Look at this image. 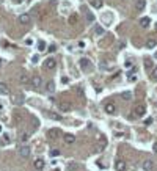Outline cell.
<instances>
[{"label": "cell", "instance_id": "obj_12", "mask_svg": "<svg viewBox=\"0 0 157 171\" xmlns=\"http://www.w3.org/2000/svg\"><path fill=\"white\" fill-rule=\"evenodd\" d=\"M0 94H3V96L10 94V88H8V85L3 83V82H0Z\"/></svg>", "mask_w": 157, "mask_h": 171}, {"label": "cell", "instance_id": "obj_38", "mask_svg": "<svg viewBox=\"0 0 157 171\" xmlns=\"http://www.w3.org/2000/svg\"><path fill=\"white\" fill-rule=\"evenodd\" d=\"M27 138H28V135H27V134H24V135H22V137H21V140H22V141H25Z\"/></svg>", "mask_w": 157, "mask_h": 171}, {"label": "cell", "instance_id": "obj_41", "mask_svg": "<svg viewBox=\"0 0 157 171\" xmlns=\"http://www.w3.org/2000/svg\"><path fill=\"white\" fill-rule=\"evenodd\" d=\"M154 57H156V58H157V52H156V55H154Z\"/></svg>", "mask_w": 157, "mask_h": 171}, {"label": "cell", "instance_id": "obj_24", "mask_svg": "<svg viewBox=\"0 0 157 171\" xmlns=\"http://www.w3.org/2000/svg\"><path fill=\"white\" fill-rule=\"evenodd\" d=\"M94 35H98V36H101V35H104V28H102L101 25H98V27H94Z\"/></svg>", "mask_w": 157, "mask_h": 171}, {"label": "cell", "instance_id": "obj_9", "mask_svg": "<svg viewBox=\"0 0 157 171\" xmlns=\"http://www.w3.org/2000/svg\"><path fill=\"white\" fill-rule=\"evenodd\" d=\"M30 75L28 74H25V72H22L21 75H19V83H22V85H27V83H30Z\"/></svg>", "mask_w": 157, "mask_h": 171}, {"label": "cell", "instance_id": "obj_29", "mask_svg": "<svg viewBox=\"0 0 157 171\" xmlns=\"http://www.w3.org/2000/svg\"><path fill=\"white\" fill-rule=\"evenodd\" d=\"M145 68H152V60L151 58H146V60H145Z\"/></svg>", "mask_w": 157, "mask_h": 171}, {"label": "cell", "instance_id": "obj_33", "mask_svg": "<svg viewBox=\"0 0 157 171\" xmlns=\"http://www.w3.org/2000/svg\"><path fill=\"white\" fill-rule=\"evenodd\" d=\"M151 75H152V79H154V80H157V68H152V74H151Z\"/></svg>", "mask_w": 157, "mask_h": 171}, {"label": "cell", "instance_id": "obj_7", "mask_svg": "<svg viewBox=\"0 0 157 171\" xmlns=\"http://www.w3.org/2000/svg\"><path fill=\"white\" fill-rule=\"evenodd\" d=\"M141 166H143L145 171H152V168H154V162H152L151 159H146V160L143 162V165H141Z\"/></svg>", "mask_w": 157, "mask_h": 171}, {"label": "cell", "instance_id": "obj_32", "mask_svg": "<svg viewBox=\"0 0 157 171\" xmlns=\"http://www.w3.org/2000/svg\"><path fill=\"white\" fill-rule=\"evenodd\" d=\"M75 22H77V16H75V14H72V16L69 17V24H75Z\"/></svg>", "mask_w": 157, "mask_h": 171}, {"label": "cell", "instance_id": "obj_10", "mask_svg": "<svg viewBox=\"0 0 157 171\" xmlns=\"http://www.w3.org/2000/svg\"><path fill=\"white\" fill-rule=\"evenodd\" d=\"M133 113H135L137 116H143L145 113H146V107H145V105H141V104H140V105H137V107H135Z\"/></svg>", "mask_w": 157, "mask_h": 171}, {"label": "cell", "instance_id": "obj_11", "mask_svg": "<svg viewBox=\"0 0 157 171\" xmlns=\"http://www.w3.org/2000/svg\"><path fill=\"white\" fill-rule=\"evenodd\" d=\"M44 165H46V162H44L41 157H39V159H36V160L33 162V166H35L36 170H43V168H44Z\"/></svg>", "mask_w": 157, "mask_h": 171}, {"label": "cell", "instance_id": "obj_14", "mask_svg": "<svg viewBox=\"0 0 157 171\" xmlns=\"http://www.w3.org/2000/svg\"><path fill=\"white\" fill-rule=\"evenodd\" d=\"M74 141H75V137L72 134H64V143L66 145H72Z\"/></svg>", "mask_w": 157, "mask_h": 171}, {"label": "cell", "instance_id": "obj_19", "mask_svg": "<svg viewBox=\"0 0 157 171\" xmlns=\"http://www.w3.org/2000/svg\"><path fill=\"white\" fill-rule=\"evenodd\" d=\"M47 116L50 119H53V121H60V119H61V116L58 113H53V111H47Z\"/></svg>", "mask_w": 157, "mask_h": 171}, {"label": "cell", "instance_id": "obj_1", "mask_svg": "<svg viewBox=\"0 0 157 171\" xmlns=\"http://www.w3.org/2000/svg\"><path fill=\"white\" fill-rule=\"evenodd\" d=\"M30 152H32V149H30L27 145H24V146L19 147V155H21V157H24V159L30 157Z\"/></svg>", "mask_w": 157, "mask_h": 171}, {"label": "cell", "instance_id": "obj_22", "mask_svg": "<svg viewBox=\"0 0 157 171\" xmlns=\"http://www.w3.org/2000/svg\"><path fill=\"white\" fill-rule=\"evenodd\" d=\"M58 108H60L61 111H68V110H69V108H71V105H69V104H68V102H61Z\"/></svg>", "mask_w": 157, "mask_h": 171}, {"label": "cell", "instance_id": "obj_15", "mask_svg": "<svg viewBox=\"0 0 157 171\" xmlns=\"http://www.w3.org/2000/svg\"><path fill=\"white\" fill-rule=\"evenodd\" d=\"M140 25L143 27V28H148V27L151 25V19H149L148 16H146V17H141V19H140Z\"/></svg>", "mask_w": 157, "mask_h": 171}, {"label": "cell", "instance_id": "obj_31", "mask_svg": "<svg viewBox=\"0 0 157 171\" xmlns=\"http://www.w3.org/2000/svg\"><path fill=\"white\" fill-rule=\"evenodd\" d=\"M104 22L105 24H110V22H112V16H110V14H104Z\"/></svg>", "mask_w": 157, "mask_h": 171}, {"label": "cell", "instance_id": "obj_36", "mask_svg": "<svg viewBox=\"0 0 157 171\" xmlns=\"http://www.w3.org/2000/svg\"><path fill=\"white\" fill-rule=\"evenodd\" d=\"M68 82H69V79H68V77H61V83H64V85H66Z\"/></svg>", "mask_w": 157, "mask_h": 171}, {"label": "cell", "instance_id": "obj_6", "mask_svg": "<svg viewBox=\"0 0 157 171\" xmlns=\"http://www.w3.org/2000/svg\"><path fill=\"white\" fill-rule=\"evenodd\" d=\"M126 168H127V163H126L124 160H116V163H115V170L116 171H126Z\"/></svg>", "mask_w": 157, "mask_h": 171}, {"label": "cell", "instance_id": "obj_25", "mask_svg": "<svg viewBox=\"0 0 157 171\" xmlns=\"http://www.w3.org/2000/svg\"><path fill=\"white\" fill-rule=\"evenodd\" d=\"M127 80L129 82H137V72L133 71V72H129L127 74Z\"/></svg>", "mask_w": 157, "mask_h": 171}, {"label": "cell", "instance_id": "obj_23", "mask_svg": "<svg viewBox=\"0 0 157 171\" xmlns=\"http://www.w3.org/2000/svg\"><path fill=\"white\" fill-rule=\"evenodd\" d=\"M0 143H2V145L3 146H6V145H8V143H10V137H8V135H2V138H0Z\"/></svg>", "mask_w": 157, "mask_h": 171}, {"label": "cell", "instance_id": "obj_13", "mask_svg": "<svg viewBox=\"0 0 157 171\" xmlns=\"http://www.w3.org/2000/svg\"><path fill=\"white\" fill-rule=\"evenodd\" d=\"M19 22H21L22 25H27L30 22V14H21V16H19Z\"/></svg>", "mask_w": 157, "mask_h": 171}, {"label": "cell", "instance_id": "obj_30", "mask_svg": "<svg viewBox=\"0 0 157 171\" xmlns=\"http://www.w3.org/2000/svg\"><path fill=\"white\" fill-rule=\"evenodd\" d=\"M60 155V149H52L50 151V157H58Z\"/></svg>", "mask_w": 157, "mask_h": 171}, {"label": "cell", "instance_id": "obj_27", "mask_svg": "<svg viewBox=\"0 0 157 171\" xmlns=\"http://www.w3.org/2000/svg\"><path fill=\"white\" fill-rule=\"evenodd\" d=\"M91 6H94V8H101L102 0H91Z\"/></svg>", "mask_w": 157, "mask_h": 171}, {"label": "cell", "instance_id": "obj_40", "mask_svg": "<svg viewBox=\"0 0 157 171\" xmlns=\"http://www.w3.org/2000/svg\"><path fill=\"white\" fill-rule=\"evenodd\" d=\"M14 2H22V0H14Z\"/></svg>", "mask_w": 157, "mask_h": 171}, {"label": "cell", "instance_id": "obj_5", "mask_svg": "<svg viewBox=\"0 0 157 171\" xmlns=\"http://www.w3.org/2000/svg\"><path fill=\"white\" fill-rule=\"evenodd\" d=\"M133 5H135L137 11H143L146 6V0H133Z\"/></svg>", "mask_w": 157, "mask_h": 171}, {"label": "cell", "instance_id": "obj_42", "mask_svg": "<svg viewBox=\"0 0 157 171\" xmlns=\"http://www.w3.org/2000/svg\"><path fill=\"white\" fill-rule=\"evenodd\" d=\"M57 171H58V170H57Z\"/></svg>", "mask_w": 157, "mask_h": 171}, {"label": "cell", "instance_id": "obj_39", "mask_svg": "<svg viewBox=\"0 0 157 171\" xmlns=\"http://www.w3.org/2000/svg\"><path fill=\"white\" fill-rule=\"evenodd\" d=\"M0 69H2V60H0Z\"/></svg>", "mask_w": 157, "mask_h": 171}, {"label": "cell", "instance_id": "obj_28", "mask_svg": "<svg viewBox=\"0 0 157 171\" xmlns=\"http://www.w3.org/2000/svg\"><path fill=\"white\" fill-rule=\"evenodd\" d=\"M38 50H39V52L46 50V42H44V41H39V42H38Z\"/></svg>", "mask_w": 157, "mask_h": 171}, {"label": "cell", "instance_id": "obj_3", "mask_svg": "<svg viewBox=\"0 0 157 171\" xmlns=\"http://www.w3.org/2000/svg\"><path fill=\"white\" fill-rule=\"evenodd\" d=\"M61 135V130L60 129H50L47 132V138H50V140H55V138H58Z\"/></svg>", "mask_w": 157, "mask_h": 171}, {"label": "cell", "instance_id": "obj_8", "mask_svg": "<svg viewBox=\"0 0 157 171\" xmlns=\"http://www.w3.org/2000/svg\"><path fill=\"white\" fill-rule=\"evenodd\" d=\"M104 110H105V113H109V115H115L116 113V105H115V104H105Z\"/></svg>", "mask_w": 157, "mask_h": 171}, {"label": "cell", "instance_id": "obj_18", "mask_svg": "<svg viewBox=\"0 0 157 171\" xmlns=\"http://www.w3.org/2000/svg\"><path fill=\"white\" fill-rule=\"evenodd\" d=\"M79 64H80V68H82V69H86V68H90V60L82 58V60L79 61Z\"/></svg>", "mask_w": 157, "mask_h": 171}, {"label": "cell", "instance_id": "obj_20", "mask_svg": "<svg viewBox=\"0 0 157 171\" xmlns=\"http://www.w3.org/2000/svg\"><path fill=\"white\" fill-rule=\"evenodd\" d=\"M13 102H14V104H22V102H24V96H22V94L13 96Z\"/></svg>", "mask_w": 157, "mask_h": 171}, {"label": "cell", "instance_id": "obj_35", "mask_svg": "<svg viewBox=\"0 0 157 171\" xmlns=\"http://www.w3.org/2000/svg\"><path fill=\"white\" fill-rule=\"evenodd\" d=\"M151 123H152V118H146V119H145V126H149Z\"/></svg>", "mask_w": 157, "mask_h": 171}, {"label": "cell", "instance_id": "obj_37", "mask_svg": "<svg viewBox=\"0 0 157 171\" xmlns=\"http://www.w3.org/2000/svg\"><path fill=\"white\" fill-rule=\"evenodd\" d=\"M152 151H154V152L157 154V141L154 143V145H152Z\"/></svg>", "mask_w": 157, "mask_h": 171}, {"label": "cell", "instance_id": "obj_16", "mask_svg": "<svg viewBox=\"0 0 157 171\" xmlns=\"http://www.w3.org/2000/svg\"><path fill=\"white\" fill-rule=\"evenodd\" d=\"M82 11H83V14L86 16V21H88V22H93V21H94V16L90 13V10H88V8H85V6H83Z\"/></svg>", "mask_w": 157, "mask_h": 171}, {"label": "cell", "instance_id": "obj_21", "mask_svg": "<svg viewBox=\"0 0 157 171\" xmlns=\"http://www.w3.org/2000/svg\"><path fill=\"white\" fill-rule=\"evenodd\" d=\"M121 98L124 99V100H131L132 99V93L131 91H122L121 93Z\"/></svg>", "mask_w": 157, "mask_h": 171}, {"label": "cell", "instance_id": "obj_2", "mask_svg": "<svg viewBox=\"0 0 157 171\" xmlns=\"http://www.w3.org/2000/svg\"><path fill=\"white\" fill-rule=\"evenodd\" d=\"M30 82H32V85H33V88H35V90H39L41 85H43V79H41L39 75H35Z\"/></svg>", "mask_w": 157, "mask_h": 171}, {"label": "cell", "instance_id": "obj_26", "mask_svg": "<svg viewBox=\"0 0 157 171\" xmlns=\"http://www.w3.org/2000/svg\"><path fill=\"white\" fill-rule=\"evenodd\" d=\"M156 44H157L156 39H148V41H146V47H148V49H154Z\"/></svg>", "mask_w": 157, "mask_h": 171}, {"label": "cell", "instance_id": "obj_4", "mask_svg": "<svg viewBox=\"0 0 157 171\" xmlns=\"http://www.w3.org/2000/svg\"><path fill=\"white\" fill-rule=\"evenodd\" d=\"M55 66H57V61L53 60L52 57L44 61V69H55Z\"/></svg>", "mask_w": 157, "mask_h": 171}, {"label": "cell", "instance_id": "obj_17", "mask_svg": "<svg viewBox=\"0 0 157 171\" xmlns=\"http://www.w3.org/2000/svg\"><path fill=\"white\" fill-rule=\"evenodd\" d=\"M46 90H47L49 93H53V91H55V82H53V80H49L47 83H46Z\"/></svg>", "mask_w": 157, "mask_h": 171}, {"label": "cell", "instance_id": "obj_34", "mask_svg": "<svg viewBox=\"0 0 157 171\" xmlns=\"http://www.w3.org/2000/svg\"><path fill=\"white\" fill-rule=\"evenodd\" d=\"M38 60H39V55H33V57H32V63H33V64L38 63Z\"/></svg>", "mask_w": 157, "mask_h": 171}]
</instances>
